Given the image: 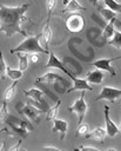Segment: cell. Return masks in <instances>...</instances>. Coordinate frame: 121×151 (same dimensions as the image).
Wrapping results in <instances>:
<instances>
[{
  "label": "cell",
  "mask_w": 121,
  "mask_h": 151,
  "mask_svg": "<svg viewBox=\"0 0 121 151\" xmlns=\"http://www.w3.org/2000/svg\"><path fill=\"white\" fill-rule=\"evenodd\" d=\"M29 6L31 4L28 2L15 7H9L5 5L0 6V29L5 35L12 37L15 33H20L27 37V33L22 29L21 25L23 21L28 20L25 14Z\"/></svg>",
  "instance_id": "cell-1"
},
{
  "label": "cell",
  "mask_w": 121,
  "mask_h": 151,
  "mask_svg": "<svg viewBox=\"0 0 121 151\" xmlns=\"http://www.w3.org/2000/svg\"><path fill=\"white\" fill-rule=\"evenodd\" d=\"M40 38H41V33L36 34V35H31V37H26V39L20 42L16 47L12 48L9 52L13 53H18V52H27V53H46L49 54L51 52L47 51L41 44H40Z\"/></svg>",
  "instance_id": "cell-2"
},
{
  "label": "cell",
  "mask_w": 121,
  "mask_h": 151,
  "mask_svg": "<svg viewBox=\"0 0 121 151\" xmlns=\"http://www.w3.org/2000/svg\"><path fill=\"white\" fill-rule=\"evenodd\" d=\"M6 123L12 127L13 131H15L20 137L26 138L27 134L29 133V131H33L34 126L25 119L18 118V117H13V116H8V118L6 119Z\"/></svg>",
  "instance_id": "cell-3"
},
{
  "label": "cell",
  "mask_w": 121,
  "mask_h": 151,
  "mask_svg": "<svg viewBox=\"0 0 121 151\" xmlns=\"http://www.w3.org/2000/svg\"><path fill=\"white\" fill-rule=\"evenodd\" d=\"M85 94H86L85 90H82L81 93H80V97L74 101V104L72 106L68 107L69 112H74V113L78 114V125L82 123V120L85 118V114H86V112L88 110V105L85 101Z\"/></svg>",
  "instance_id": "cell-4"
},
{
  "label": "cell",
  "mask_w": 121,
  "mask_h": 151,
  "mask_svg": "<svg viewBox=\"0 0 121 151\" xmlns=\"http://www.w3.org/2000/svg\"><path fill=\"white\" fill-rule=\"evenodd\" d=\"M16 110L20 114L25 116L26 118H28V120L34 122V123H39L40 122V113L41 111L39 109H36L35 106L31 105V104H22V103H18L16 104Z\"/></svg>",
  "instance_id": "cell-5"
},
{
  "label": "cell",
  "mask_w": 121,
  "mask_h": 151,
  "mask_svg": "<svg viewBox=\"0 0 121 151\" xmlns=\"http://www.w3.org/2000/svg\"><path fill=\"white\" fill-rule=\"evenodd\" d=\"M66 28L70 33H80L85 27V19L79 13H73L66 19Z\"/></svg>",
  "instance_id": "cell-6"
},
{
  "label": "cell",
  "mask_w": 121,
  "mask_h": 151,
  "mask_svg": "<svg viewBox=\"0 0 121 151\" xmlns=\"http://www.w3.org/2000/svg\"><path fill=\"white\" fill-rule=\"evenodd\" d=\"M120 97H121V90L120 88H115V87H112V86H103L100 94L95 98V101L109 100V101L114 103Z\"/></svg>",
  "instance_id": "cell-7"
},
{
  "label": "cell",
  "mask_w": 121,
  "mask_h": 151,
  "mask_svg": "<svg viewBox=\"0 0 121 151\" xmlns=\"http://www.w3.org/2000/svg\"><path fill=\"white\" fill-rule=\"evenodd\" d=\"M68 77L73 80V86L67 90L68 93L69 92H73V91H78V90L79 91H82V90H85V91H92L93 90V87L88 84V80L86 78H76V77H74L72 74V72L68 74Z\"/></svg>",
  "instance_id": "cell-8"
},
{
  "label": "cell",
  "mask_w": 121,
  "mask_h": 151,
  "mask_svg": "<svg viewBox=\"0 0 121 151\" xmlns=\"http://www.w3.org/2000/svg\"><path fill=\"white\" fill-rule=\"evenodd\" d=\"M112 61H114V58H102V59H99L96 61L90 63V66H94V67H96L99 70H102V71H107L110 74V77H115L116 72L113 68V66L110 65Z\"/></svg>",
  "instance_id": "cell-9"
},
{
  "label": "cell",
  "mask_w": 121,
  "mask_h": 151,
  "mask_svg": "<svg viewBox=\"0 0 121 151\" xmlns=\"http://www.w3.org/2000/svg\"><path fill=\"white\" fill-rule=\"evenodd\" d=\"M105 123H106V131H107V136L109 137H115L119 132H120V129L119 126L110 119L109 117V106L108 105H105Z\"/></svg>",
  "instance_id": "cell-10"
},
{
  "label": "cell",
  "mask_w": 121,
  "mask_h": 151,
  "mask_svg": "<svg viewBox=\"0 0 121 151\" xmlns=\"http://www.w3.org/2000/svg\"><path fill=\"white\" fill-rule=\"evenodd\" d=\"M63 80L65 79L61 76H59L54 72H47L43 76L36 78L35 83L36 84H39V83H41V84H56V83H60V81H63Z\"/></svg>",
  "instance_id": "cell-11"
},
{
  "label": "cell",
  "mask_w": 121,
  "mask_h": 151,
  "mask_svg": "<svg viewBox=\"0 0 121 151\" xmlns=\"http://www.w3.org/2000/svg\"><path fill=\"white\" fill-rule=\"evenodd\" d=\"M67 130H68V123L63 119H59V118H55L53 120V127H52V132H60L61 133V140L65 139L66 137V133H67Z\"/></svg>",
  "instance_id": "cell-12"
},
{
  "label": "cell",
  "mask_w": 121,
  "mask_h": 151,
  "mask_svg": "<svg viewBox=\"0 0 121 151\" xmlns=\"http://www.w3.org/2000/svg\"><path fill=\"white\" fill-rule=\"evenodd\" d=\"M51 41H52V29H51V27H49V20H47V21H46V25H45V27H43V29H42V32H41L40 44L48 51V48H49L48 46H49Z\"/></svg>",
  "instance_id": "cell-13"
},
{
  "label": "cell",
  "mask_w": 121,
  "mask_h": 151,
  "mask_svg": "<svg viewBox=\"0 0 121 151\" xmlns=\"http://www.w3.org/2000/svg\"><path fill=\"white\" fill-rule=\"evenodd\" d=\"M48 55H49V58H48V61H47V64H46V67H48V68H58V70H61V71L65 72L67 76L70 73V72L63 66V64L56 58V55H55L54 53H49Z\"/></svg>",
  "instance_id": "cell-14"
},
{
  "label": "cell",
  "mask_w": 121,
  "mask_h": 151,
  "mask_svg": "<svg viewBox=\"0 0 121 151\" xmlns=\"http://www.w3.org/2000/svg\"><path fill=\"white\" fill-rule=\"evenodd\" d=\"M23 93H25V96H26L27 98H32V99H34V100H38V101L42 103V104H47V101H46L45 98H43V94H45V93H43L41 90H39V88L25 90Z\"/></svg>",
  "instance_id": "cell-15"
},
{
  "label": "cell",
  "mask_w": 121,
  "mask_h": 151,
  "mask_svg": "<svg viewBox=\"0 0 121 151\" xmlns=\"http://www.w3.org/2000/svg\"><path fill=\"white\" fill-rule=\"evenodd\" d=\"M86 79L88 80V83H92V84H101L102 80H103V73H102V70H94V71H90L86 74Z\"/></svg>",
  "instance_id": "cell-16"
},
{
  "label": "cell",
  "mask_w": 121,
  "mask_h": 151,
  "mask_svg": "<svg viewBox=\"0 0 121 151\" xmlns=\"http://www.w3.org/2000/svg\"><path fill=\"white\" fill-rule=\"evenodd\" d=\"M106 136H107L106 129H102V127L99 126V127H95L90 133H87L85 137L86 138H92V139H95V140H99V142H102Z\"/></svg>",
  "instance_id": "cell-17"
},
{
  "label": "cell",
  "mask_w": 121,
  "mask_h": 151,
  "mask_svg": "<svg viewBox=\"0 0 121 151\" xmlns=\"http://www.w3.org/2000/svg\"><path fill=\"white\" fill-rule=\"evenodd\" d=\"M78 11H85V7L81 6L79 4V1L76 0H70L66 7L62 9V13H74V12H78Z\"/></svg>",
  "instance_id": "cell-18"
},
{
  "label": "cell",
  "mask_w": 121,
  "mask_h": 151,
  "mask_svg": "<svg viewBox=\"0 0 121 151\" xmlns=\"http://www.w3.org/2000/svg\"><path fill=\"white\" fill-rule=\"evenodd\" d=\"M96 7H98V11H99V13L102 15V18L108 22V21H110L112 19H114V18H116V13L115 12H113L112 9H109L108 7L106 8V7H103V6H101V5H96Z\"/></svg>",
  "instance_id": "cell-19"
},
{
  "label": "cell",
  "mask_w": 121,
  "mask_h": 151,
  "mask_svg": "<svg viewBox=\"0 0 121 151\" xmlns=\"http://www.w3.org/2000/svg\"><path fill=\"white\" fill-rule=\"evenodd\" d=\"M60 106H61V99H58L56 103H55V105L54 106H51L49 110L46 112V119L47 120H54L58 117Z\"/></svg>",
  "instance_id": "cell-20"
},
{
  "label": "cell",
  "mask_w": 121,
  "mask_h": 151,
  "mask_svg": "<svg viewBox=\"0 0 121 151\" xmlns=\"http://www.w3.org/2000/svg\"><path fill=\"white\" fill-rule=\"evenodd\" d=\"M16 54H18V59H19V68L23 72L28 67V63H29L28 53L27 52H18Z\"/></svg>",
  "instance_id": "cell-21"
},
{
  "label": "cell",
  "mask_w": 121,
  "mask_h": 151,
  "mask_svg": "<svg viewBox=\"0 0 121 151\" xmlns=\"http://www.w3.org/2000/svg\"><path fill=\"white\" fill-rule=\"evenodd\" d=\"M114 20H115V18L114 19H112L110 21H108L107 22V25H106V27L103 28V33H102V35H103V38L105 39H112L113 38V35H114V33H115V26H114Z\"/></svg>",
  "instance_id": "cell-22"
},
{
  "label": "cell",
  "mask_w": 121,
  "mask_h": 151,
  "mask_svg": "<svg viewBox=\"0 0 121 151\" xmlns=\"http://www.w3.org/2000/svg\"><path fill=\"white\" fill-rule=\"evenodd\" d=\"M16 85H18V80H13V84H11L4 92V99L2 100H6V101H9L13 99L14 94H15V88H16Z\"/></svg>",
  "instance_id": "cell-23"
},
{
  "label": "cell",
  "mask_w": 121,
  "mask_h": 151,
  "mask_svg": "<svg viewBox=\"0 0 121 151\" xmlns=\"http://www.w3.org/2000/svg\"><path fill=\"white\" fill-rule=\"evenodd\" d=\"M6 76L12 79V80H19L21 77H22V71L20 68L15 70V68H12L9 66H7V70H6Z\"/></svg>",
  "instance_id": "cell-24"
},
{
  "label": "cell",
  "mask_w": 121,
  "mask_h": 151,
  "mask_svg": "<svg viewBox=\"0 0 121 151\" xmlns=\"http://www.w3.org/2000/svg\"><path fill=\"white\" fill-rule=\"evenodd\" d=\"M108 44L119 48V50H121V31H115L113 38L108 40Z\"/></svg>",
  "instance_id": "cell-25"
},
{
  "label": "cell",
  "mask_w": 121,
  "mask_h": 151,
  "mask_svg": "<svg viewBox=\"0 0 121 151\" xmlns=\"http://www.w3.org/2000/svg\"><path fill=\"white\" fill-rule=\"evenodd\" d=\"M105 5L115 13H121V2H116L115 0H103Z\"/></svg>",
  "instance_id": "cell-26"
},
{
  "label": "cell",
  "mask_w": 121,
  "mask_h": 151,
  "mask_svg": "<svg viewBox=\"0 0 121 151\" xmlns=\"http://www.w3.org/2000/svg\"><path fill=\"white\" fill-rule=\"evenodd\" d=\"M75 132H76V136H86V134L89 132V126H88L87 124L81 123V124L78 125Z\"/></svg>",
  "instance_id": "cell-27"
},
{
  "label": "cell",
  "mask_w": 121,
  "mask_h": 151,
  "mask_svg": "<svg viewBox=\"0 0 121 151\" xmlns=\"http://www.w3.org/2000/svg\"><path fill=\"white\" fill-rule=\"evenodd\" d=\"M55 4H56V0H47L46 2V8H47V20L51 19V14L55 7Z\"/></svg>",
  "instance_id": "cell-28"
},
{
  "label": "cell",
  "mask_w": 121,
  "mask_h": 151,
  "mask_svg": "<svg viewBox=\"0 0 121 151\" xmlns=\"http://www.w3.org/2000/svg\"><path fill=\"white\" fill-rule=\"evenodd\" d=\"M7 103L6 100H2V106H1V122H6L8 118V110H7Z\"/></svg>",
  "instance_id": "cell-29"
},
{
  "label": "cell",
  "mask_w": 121,
  "mask_h": 151,
  "mask_svg": "<svg viewBox=\"0 0 121 151\" xmlns=\"http://www.w3.org/2000/svg\"><path fill=\"white\" fill-rule=\"evenodd\" d=\"M6 70H7V65L4 60V55L1 53V58H0V76H1V80L5 79V76H6Z\"/></svg>",
  "instance_id": "cell-30"
},
{
  "label": "cell",
  "mask_w": 121,
  "mask_h": 151,
  "mask_svg": "<svg viewBox=\"0 0 121 151\" xmlns=\"http://www.w3.org/2000/svg\"><path fill=\"white\" fill-rule=\"evenodd\" d=\"M28 58H29V63L32 64H35L39 61V57H38V53L34 52V53H28Z\"/></svg>",
  "instance_id": "cell-31"
},
{
  "label": "cell",
  "mask_w": 121,
  "mask_h": 151,
  "mask_svg": "<svg viewBox=\"0 0 121 151\" xmlns=\"http://www.w3.org/2000/svg\"><path fill=\"white\" fill-rule=\"evenodd\" d=\"M21 143H22V140L20 139V140H19V142H18L15 145H13V146H11V147H9V151H18V150L20 149V145H21Z\"/></svg>",
  "instance_id": "cell-32"
},
{
  "label": "cell",
  "mask_w": 121,
  "mask_h": 151,
  "mask_svg": "<svg viewBox=\"0 0 121 151\" xmlns=\"http://www.w3.org/2000/svg\"><path fill=\"white\" fill-rule=\"evenodd\" d=\"M75 150H93V151H95L96 149H95V147H93V146H86V145H81V146L76 147Z\"/></svg>",
  "instance_id": "cell-33"
},
{
  "label": "cell",
  "mask_w": 121,
  "mask_h": 151,
  "mask_svg": "<svg viewBox=\"0 0 121 151\" xmlns=\"http://www.w3.org/2000/svg\"><path fill=\"white\" fill-rule=\"evenodd\" d=\"M42 149H43V150H55V151H58V150H59V149H58V147H55V146H43Z\"/></svg>",
  "instance_id": "cell-34"
},
{
  "label": "cell",
  "mask_w": 121,
  "mask_h": 151,
  "mask_svg": "<svg viewBox=\"0 0 121 151\" xmlns=\"http://www.w3.org/2000/svg\"><path fill=\"white\" fill-rule=\"evenodd\" d=\"M88 1H89L90 4H93L94 6H96V5H98V2H99L100 0H88Z\"/></svg>",
  "instance_id": "cell-35"
},
{
  "label": "cell",
  "mask_w": 121,
  "mask_h": 151,
  "mask_svg": "<svg viewBox=\"0 0 121 151\" xmlns=\"http://www.w3.org/2000/svg\"><path fill=\"white\" fill-rule=\"evenodd\" d=\"M120 59H121V57H115V58H114V61H116V60H120Z\"/></svg>",
  "instance_id": "cell-36"
},
{
  "label": "cell",
  "mask_w": 121,
  "mask_h": 151,
  "mask_svg": "<svg viewBox=\"0 0 121 151\" xmlns=\"http://www.w3.org/2000/svg\"><path fill=\"white\" fill-rule=\"evenodd\" d=\"M69 1H70V0H63V4H65V5H67Z\"/></svg>",
  "instance_id": "cell-37"
},
{
  "label": "cell",
  "mask_w": 121,
  "mask_h": 151,
  "mask_svg": "<svg viewBox=\"0 0 121 151\" xmlns=\"http://www.w3.org/2000/svg\"><path fill=\"white\" fill-rule=\"evenodd\" d=\"M119 129H120V132H121V122H120V125H119Z\"/></svg>",
  "instance_id": "cell-38"
}]
</instances>
